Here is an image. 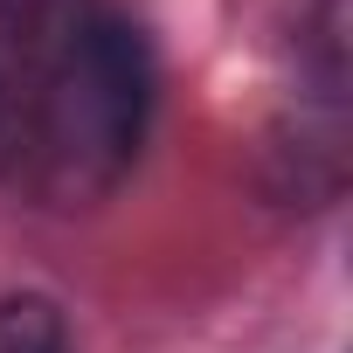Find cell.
I'll list each match as a JSON object with an SVG mask.
<instances>
[{"label": "cell", "mask_w": 353, "mask_h": 353, "mask_svg": "<svg viewBox=\"0 0 353 353\" xmlns=\"http://www.w3.org/2000/svg\"><path fill=\"white\" fill-rule=\"evenodd\" d=\"M77 0H0V188L21 181L35 104L49 83V63L63 49Z\"/></svg>", "instance_id": "2"}, {"label": "cell", "mask_w": 353, "mask_h": 353, "mask_svg": "<svg viewBox=\"0 0 353 353\" xmlns=\"http://www.w3.org/2000/svg\"><path fill=\"white\" fill-rule=\"evenodd\" d=\"M152 97H159V70L145 28L111 0H77L35 104V132L14 188L63 215L97 208L104 194H118V181L145 145Z\"/></svg>", "instance_id": "1"}, {"label": "cell", "mask_w": 353, "mask_h": 353, "mask_svg": "<svg viewBox=\"0 0 353 353\" xmlns=\"http://www.w3.org/2000/svg\"><path fill=\"white\" fill-rule=\"evenodd\" d=\"M0 353H77V346H70L63 305L42 298V291L0 298Z\"/></svg>", "instance_id": "3"}]
</instances>
